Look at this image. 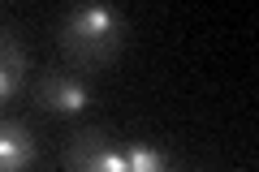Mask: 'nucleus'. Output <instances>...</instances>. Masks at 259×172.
Listing matches in <instances>:
<instances>
[{
    "label": "nucleus",
    "mask_w": 259,
    "mask_h": 172,
    "mask_svg": "<svg viewBox=\"0 0 259 172\" xmlns=\"http://www.w3.org/2000/svg\"><path fill=\"white\" fill-rule=\"evenodd\" d=\"M125 13L112 5H78L56 22V43L78 69H104L117 61L121 43H125Z\"/></svg>",
    "instance_id": "1"
},
{
    "label": "nucleus",
    "mask_w": 259,
    "mask_h": 172,
    "mask_svg": "<svg viewBox=\"0 0 259 172\" xmlns=\"http://www.w3.org/2000/svg\"><path fill=\"white\" fill-rule=\"evenodd\" d=\"M65 168L69 172H125V151H117L104 129H78L65 142Z\"/></svg>",
    "instance_id": "2"
},
{
    "label": "nucleus",
    "mask_w": 259,
    "mask_h": 172,
    "mask_svg": "<svg viewBox=\"0 0 259 172\" xmlns=\"http://www.w3.org/2000/svg\"><path fill=\"white\" fill-rule=\"evenodd\" d=\"M35 99L48 112H56V117H74V112H82L91 103V86L69 69H48L35 82Z\"/></svg>",
    "instance_id": "3"
},
{
    "label": "nucleus",
    "mask_w": 259,
    "mask_h": 172,
    "mask_svg": "<svg viewBox=\"0 0 259 172\" xmlns=\"http://www.w3.org/2000/svg\"><path fill=\"white\" fill-rule=\"evenodd\" d=\"M35 155H39L35 134L22 121L0 117V172H26L35 163Z\"/></svg>",
    "instance_id": "4"
},
{
    "label": "nucleus",
    "mask_w": 259,
    "mask_h": 172,
    "mask_svg": "<svg viewBox=\"0 0 259 172\" xmlns=\"http://www.w3.org/2000/svg\"><path fill=\"white\" fill-rule=\"evenodd\" d=\"M26 82V47L13 35L9 22H0V103L13 99Z\"/></svg>",
    "instance_id": "5"
},
{
    "label": "nucleus",
    "mask_w": 259,
    "mask_h": 172,
    "mask_svg": "<svg viewBox=\"0 0 259 172\" xmlns=\"http://www.w3.org/2000/svg\"><path fill=\"white\" fill-rule=\"evenodd\" d=\"M125 172H177V168H173V159H168L160 146L139 142L134 151H125Z\"/></svg>",
    "instance_id": "6"
}]
</instances>
